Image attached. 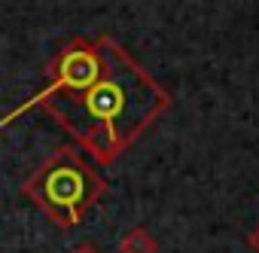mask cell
Wrapping results in <instances>:
<instances>
[{
    "label": "cell",
    "mask_w": 259,
    "mask_h": 253,
    "mask_svg": "<svg viewBox=\"0 0 259 253\" xmlns=\"http://www.w3.org/2000/svg\"><path fill=\"white\" fill-rule=\"evenodd\" d=\"M73 253H98V250H95V247H92V244H79V247H76V250H73Z\"/></svg>",
    "instance_id": "cell-5"
},
{
    "label": "cell",
    "mask_w": 259,
    "mask_h": 253,
    "mask_svg": "<svg viewBox=\"0 0 259 253\" xmlns=\"http://www.w3.org/2000/svg\"><path fill=\"white\" fill-rule=\"evenodd\" d=\"M104 192L107 180L73 147H58L22 180V195L58 229L79 226Z\"/></svg>",
    "instance_id": "cell-2"
},
{
    "label": "cell",
    "mask_w": 259,
    "mask_h": 253,
    "mask_svg": "<svg viewBox=\"0 0 259 253\" xmlns=\"http://www.w3.org/2000/svg\"><path fill=\"white\" fill-rule=\"evenodd\" d=\"M43 110L85 150L95 165H113L171 107V95L110 34L70 37L46 67V86L0 119V129Z\"/></svg>",
    "instance_id": "cell-1"
},
{
    "label": "cell",
    "mask_w": 259,
    "mask_h": 253,
    "mask_svg": "<svg viewBox=\"0 0 259 253\" xmlns=\"http://www.w3.org/2000/svg\"><path fill=\"white\" fill-rule=\"evenodd\" d=\"M119 253H159V241L144 226H135L119 238Z\"/></svg>",
    "instance_id": "cell-3"
},
{
    "label": "cell",
    "mask_w": 259,
    "mask_h": 253,
    "mask_svg": "<svg viewBox=\"0 0 259 253\" xmlns=\"http://www.w3.org/2000/svg\"><path fill=\"white\" fill-rule=\"evenodd\" d=\"M247 244H250V250H256V253H259V226H256V229L250 232V238H247Z\"/></svg>",
    "instance_id": "cell-4"
}]
</instances>
